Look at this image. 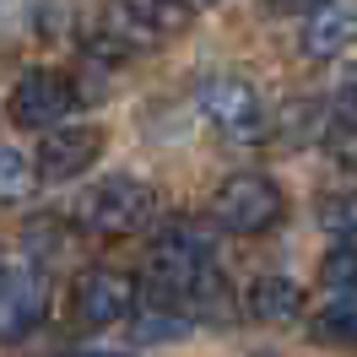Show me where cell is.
I'll list each match as a JSON object with an SVG mask.
<instances>
[{
	"instance_id": "obj_1",
	"label": "cell",
	"mask_w": 357,
	"mask_h": 357,
	"mask_svg": "<svg viewBox=\"0 0 357 357\" xmlns=\"http://www.w3.org/2000/svg\"><path fill=\"white\" fill-rule=\"evenodd\" d=\"M152 211H157L152 184H141L130 174H114L76 201V222L87 227L92 238H130V233H141L152 222Z\"/></svg>"
},
{
	"instance_id": "obj_2",
	"label": "cell",
	"mask_w": 357,
	"mask_h": 357,
	"mask_svg": "<svg viewBox=\"0 0 357 357\" xmlns=\"http://www.w3.org/2000/svg\"><path fill=\"white\" fill-rule=\"evenodd\" d=\"M282 211H287V201H282V190L266 174H233L211 195V222L222 233H238V238H255V233L276 227Z\"/></svg>"
},
{
	"instance_id": "obj_3",
	"label": "cell",
	"mask_w": 357,
	"mask_h": 357,
	"mask_svg": "<svg viewBox=\"0 0 357 357\" xmlns=\"http://www.w3.org/2000/svg\"><path fill=\"white\" fill-rule=\"evenodd\" d=\"M211 266V227L206 222H168L152 238V276L162 287L184 298Z\"/></svg>"
},
{
	"instance_id": "obj_4",
	"label": "cell",
	"mask_w": 357,
	"mask_h": 357,
	"mask_svg": "<svg viewBox=\"0 0 357 357\" xmlns=\"http://www.w3.org/2000/svg\"><path fill=\"white\" fill-rule=\"evenodd\" d=\"M190 22L184 0H114L103 11V33L114 49H152L162 38H174Z\"/></svg>"
},
{
	"instance_id": "obj_5",
	"label": "cell",
	"mask_w": 357,
	"mask_h": 357,
	"mask_svg": "<svg viewBox=\"0 0 357 357\" xmlns=\"http://www.w3.org/2000/svg\"><path fill=\"white\" fill-rule=\"evenodd\" d=\"M201 109L233 141H260L266 135V109H260V92L249 87L244 76H206L201 82Z\"/></svg>"
},
{
	"instance_id": "obj_6",
	"label": "cell",
	"mask_w": 357,
	"mask_h": 357,
	"mask_svg": "<svg viewBox=\"0 0 357 357\" xmlns=\"http://www.w3.org/2000/svg\"><path fill=\"white\" fill-rule=\"evenodd\" d=\"M70 76L60 70H27L17 76V87L6 98V114H11V125L17 130H54L60 119L70 114Z\"/></svg>"
},
{
	"instance_id": "obj_7",
	"label": "cell",
	"mask_w": 357,
	"mask_h": 357,
	"mask_svg": "<svg viewBox=\"0 0 357 357\" xmlns=\"http://www.w3.org/2000/svg\"><path fill=\"white\" fill-rule=\"evenodd\" d=\"M70 309H76V319L92 325V331L119 325V319L135 309V282L114 266H87L70 282Z\"/></svg>"
},
{
	"instance_id": "obj_8",
	"label": "cell",
	"mask_w": 357,
	"mask_h": 357,
	"mask_svg": "<svg viewBox=\"0 0 357 357\" xmlns=\"http://www.w3.org/2000/svg\"><path fill=\"white\" fill-rule=\"evenodd\" d=\"M49 309V271L44 266H17L0 276V341H22L44 325Z\"/></svg>"
},
{
	"instance_id": "obj_9",
	"label": "cell",
	"mask_w": 357,
	"mask_h": 357,
	"mask_svg": "<svg viewBox=\"0 0 357 357\" xmlns=\"http://www.w3.org/2000/svg\"><path fill=\"white\" fill-rule=\"evenodd\" d=\"M98 152H103V130H92V125H60L54 135H44L33 178H49V184L76 178V174H87L92 162H98Z\"/></svg>"
},
{
	"instance_id": "obj_10",
	"label": "cell",
	"mask_w": 357,
	"mask_h": 357,
	"mask_svg": "<svg viewBox=\"0 0 357 357\" xmlns=\"http://www.w3.org/2000/svg\"><path fill=\"white\" fill-rule=\"evenodd\" d=\"M352 49V6L347 0H325L314 6L309 22H303V54L309 60H335Z\"/></svg>"
},
{
	"instance_id": "obj_11",
	"label": "cell",
	"mask_w": 357,
	"mask_h": 357,
	"mask_svg": "<svg viewBox=\"0 0 357 357\" xmlns=\"http://www.w3.org/2000/svg\"><path fill=\"white\" fill-rule=\"evenodd\" d=\"M249 314H255L260 325H292V319L303 314V287H298L292 276H260V282L249 287Z\"/></svg>"
},
{
	"instance_id": "obj_12",
	"label": "cell",
	"mask_w": 357,
	"mask_h": 357,
	"mask_svg": "<svg viewBox=\"0 0 357 357\" xmlns=\"http://www.w3.org/2000/svg\"><path fill=\"white\" fill-rule=\"evenodd\" d=\"M352 331H357V303H352V292H335L331 303L319 309V319H314V341H325V347H352Z\"/></svg>"
},
{
	"instance_id": "obj_13",
	"label": "cell",
	"mask_w": 357,
	"mask_h": 357,
	"mask_svg": "<svg viewBox=\"0 0 357 357\" xmlns=\"http://www.w3.org/2000/svg\"><path fill=\"white\" fill-rule=\"evenodd\" d=\"M190 331V319H178V314L168 309H146L130 319V341L135 347H152V341H178V335Z\"/></svg>"
},
{
	"instance_id": "obj_14",
	"label": "cell",
	"mask_w": 357,
	"mask_h": 357,
	"mask_svg": "<svg viewBox=\"0 0 357 357\" xmlns=\"http://www.w3.org/2000/svg\"><path fill=\"white\" fill-rule=\"evenodd\" d=\"M33 184H38V178H33V162H27L22 152H11V146H0V201H22Z\"/></svg>"
},
{
	"instance_id": "obj_15",
	"label": "cell",
	"mask_w": 357,
	"mask_h": 357,
	"mask_svg": "<svg viewBox=\"0 0 357 357\" xmlns=\"http://www.w3.org/2000/svg\"><path fill=\"white\" fill-rule=\"evenodd\" d=\"M325 282L335 292H352V238H341V244L325 255Z\"/></svg>"
},
{
	"instance_id": "obj_16",
	"label": "cell",
	"mask_w": 357,
	"mask_h": 357,
	"mask_svg": "<svg viewBox=\"0 0 357 357\" xmlns=\"http://www.w3.org/2000/svg\"><path fill=\"white\" fill-rule=\"evenodd\" d=\"M319 222L335 233V244H341V238H352V201H347V195H331V201H319Z\"/></svg>"
},
{
	"instance_id": "obj_17",
	"label": "cell",
	"mask_w": 357,
	"mask_h": 357,
	"mask_svg": "<svg viewBox=\"0 0 357 357\" xmlns=\"http://www.w3.org/2000/svg\"><path fill=\"white\" fill-rule=\"evenodd\" d=\"M325 141H331V152L341 157V162H352V103H347V98H341V109H335Z\"/></svg>"
},
{
	"instance_id": "obj_18",
	"label": "cell",
	"mask_w": 357,
	"mask_h": 357,
	"mask_svg": "<svg viewBox=\"0 0 357 357\" xmlns=\"http://www.w3.org/2000/svg\"><path fill=\"white\" fill-rule=\"evenodd\" d=\"M314 6H325V0H271V11H314Z\"/></svg>"
},
{
	"instance_id": "obj_19",
	"label": "cell",
	"mask_w": 357,
	"mask_h": 357,
	"mask_svg": "<svg viewBox=\"0 0 357 357\" xmlns=\"http://www.w3.org/2000/svg\"><path fill=\"white\" fill-rule=\"evenodd\" d=\"M76 357H125V352H76Z\"/></svg>"
},
{
	"instance_id": "obj_20",
	"label": "cell",
	"mask_w": 357,
	"mask_h": 357,
	"mask_svg": "<svg viewBox=\"0 0 357 357\" xmlns=\"http://www.w3.org/2000/svg\"><path fill=\"white\" fill-rule=\"evenodd\" d=\"M184 6H190V11H195V6H217V0H184Z\"/></svg>"
},
{
	"instance_id": "obj_21",
	"label": "cell",
	"mask_w": 357,
	"mask_h": 357,
	"mask_svg": "<svg viewBox=\"0 0 357 357\" xmlns=\"http://www.w3.org/2000/svg\"><path fill=\"white\" fill-rule=\"evenodd\" d=\"M0 276H6V255H0Z\"/></svg>"
},
{
	"instance_id": "obj_22",
	"label": "cell",
	"mask_w": 357,
	"mask_h": 357,
	"mask_svg": "<svg viewBox=\"0 0 357 357\" xmlns=\"http://www.w3.org/2000/svg\"><path fill=\"white\" fill-rule=\"evenodd\" d=\"M260 357H271V352H260Z\"/></svg>"
}]
</instances>
